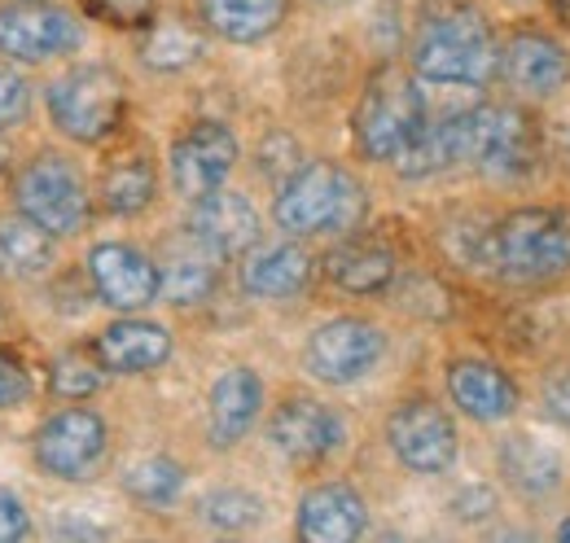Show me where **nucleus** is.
<instances>
[{"label": "nucleus", "mask_w": 570, "mask_h": 543, "mask_svg": "<svg viewBox=\"0 0 570 543\" xmlns=\"http://www.w3.org/2000/svg\"><path fill=\"white\" fill-rule=\"evenodd\" d=\"M409 70L439 88H488L500 75V40L474 0H422Z\"/></svg>", "instance_id": "1"}, {"label": "nucleus", "mask_w": 570, "mask_h": 543, "mask_svg": "<svg viewBox=\"0 0 570 543\" xmlns=\"http://www.w3.org/2000/svg\"><path fill=\"white\" fill-rule=\"evenodd\" d=\"M443 124H448L452 162L474 167L488 180H500V185L527 180L540 162V132L522 106L488 101V106L452 110L443 115Z\"/></svg>", "instance_id": "2"}, {"label": "nucleus", "mask_w": 570, "mask_h": 543, "mask_svg": "<svg viewBox=\"0 0 570 543\" xmlns=\"http://www.w3.org/2000/svg\"><path fill=\"white\" fill-rule=\"evenodd\" d=\"M368 215V189L343 162L316 158L289 171L277 189L273 219L289 237H347Z\"/></svg>", "instance_id": "3"}, {"label": "nucleus", "mask_w": 570, "mask_h": 543, "mask_svg": "<svg viewBox=\"0 0 570 543\" xmlns=\"http://www.w3.org/2000/svg\"><path fill=\"white\" fill-rule=\"evenodd\" d=\"M488 272L509 285H553L570 276V206H518L492 224Z\"/></svg>", "instance_id": "4"}, {"label": "nucleus", "mask_w": 570, "mask_h": 543, "mask_svg": "<svg viewBox=\"0 0 570 543\" xmlns=\"http://www.w3.org/2000/svg\"><path fill=\"white\" fill-rule=\"evenodd\" d=\"M426 124L430 106L422 79L413 70L386 62L368 75L356 110H352V136H356V149L368 162L395 167L417 145V136L426 132Z\"/></svg>", "instance_id": "5"}, {"label": "nucleus", "mask_w": 570, "mask_h": 543, "mask_svg": "<svg viewBox=\"0 0 570 543\" xmlns=\"http://www.w3.org/2000/svg\"><path fill=\"white\" fill-rule=\"evenodd\" d=\"M45 110L62 136H71L79 145H101L124 124L128 83L106 62H83V67L62 70L45 88Z\"/></svg>", "instance_id": "6"}, {"label": "nucleus", "mask_w": 570, "mask_h": 543, "mask_svg": "<svg viewBox=\"0 0 570 543\" xmlns=\"http://www.w3.org/2000/svg\"><path fill=\"white\" fill-rule=\"evenodd\" d=\"M13 206L36 219L40 228H49L53 237H71L83 228L92 198H88V180L67 154H36L31 162H22V171L13 176Z\"/></svg>", "instance_id": "7"}, {"label": "nucleus", "mask_w": 570, "mask_h": 543, "mask_svg": "<svg viewBox=\"0 0 570 543\" xmlns=\"http://www.w3.org/2000/svg\"><path fill=\"white\" fill-rule=\"evenodd\" d=\"M386 447L391 456L417 477H443L461 456V434L448 407L434 399H404L386 416Z\"/></svg>", "instance_id": "8"}, {"label": "nucleus", "mask_w": 570, "mask_h": 543, "mask_svg": "<svg viewBox=\"0 0 570 543\" xmlns=\"http://www.w3.org/2000/svg\"><path fill=\"white\" fill-rule=\"evenodd\" d=\"M386 359V334L364 316H334L303 346V368L325 386H356Z\"/></svg>", "instance_id": "9"}, {"label": "nucleus", "mask_w": 570, "mask_h": 543, "mask_svg": "<svg viewBox=\"0 0 570 543\" xmlns=\"http://www.w3.org/2000/svg\"><path fill=\"white\" fill-rule=\"evenodd\" d=\"M83 45V22L71 9L49 0H9L0 4V58L40 67L53 58H71Z\"/></svg>", "instance_id": "10"}, {"label": "nucleus", "mask_w": 570, "mask_h": 543, "mask_svg": "<svg viewBox=\"0 0 570 543\" xmlns=\"http://www.w3.org/2000/svg\"><path fill=\"white\" fill-rule=\"evenodd\" d=\"M106 447H110V430H106L101 412H92V407H62V412L45 416L31 438L36 465L62 482H83L106 461Z\"/></svg>", "instance_id": "11"}, {"label": "nucleus", "mask_w": 570, "mask_h": 543, "mask_svg": "<svg viewBox=\"0 0 570 543\" xmlns=\"http://www.w3.org/2000/svg\"><path fill=\"white\" fill-rule=\"evenodd\" d=\"M237 154H242V145H237L228 124H219V119L189 124V132L176 136V145L167 154L171 189L194 206L198 198H207V194L228 185V176L237 167Z\"/></svg>", "instance_id": "12"}, {"label": "nucleus", "mask_w": 570, "mask_h": 543, "mask_svg": "<svg viewBox=\"0 0 570 543\" xmlns=\"http://www.w3.org/2000/svg\"><path fill=\"white\" fill-rule=\"evenodd\" d=\"M88 285H92L101 307L132 316V312H145V307L158 303L163 276H158V264L145 255L141 246H132V241H97L88 250Z\"/></svg>", "instance_id": "13"}, {"label": "nucleus", "mask_w": 570, "mask_h": 543, "mask_svg": "<svg viewBox=\"0 0 570 543\" xmlns=\"http://www.w3.org/2000/svg\"><path fill=\"white\" fill-rule=\"evenodd\" d=\"M500 75L504 83L527 97V101H549L558 92H567L570 83V49L540 31V27H518L509 31V40L500 45Z\"/></svg>", "instance_id": "14"}, {"label": "nucleus", "mask_w": 570, "mask_h": 543, "mask_svg": "<svg viewBox=\"0 0 570 543\" xmlns=\"http://www.w3.org/2000/svg\"><path fill=\"white\" fill-rule=\"evenodd\" d=\"M268 443L282 452L285 461H294V465H316V461H330L334 452H343L347 421L330 404H321V399L289 395V399L273 407Z\"/></svg>", "instance_id": "15"}, {"label": "nucleus", "mask_w": 570, "mask_h": 543, "mask_svg": "<svg viewBox=\"0 0 570 543\" xmlns=\"http://www.w3.org/2000/svg\"><path fill=\"white\" fill-rule=\"evenodd\" d=\"M443 382H448V399L461 407L470 421H479V425H504L522 407L518 382L500 364L483 359V355H456V359H448Z\"/></svg>", "instance_id": "16"}, {"label": "nucleus", "mask_w": 570, "mask_h": 543, "mask_svg": "<svg viewBox=\"0 0 570 543\" xmlns=\"http://www.w3.org/2000/svg\"><path fill=\"white\" fill-rule=\"evenodd\" d=\"M368 531V504L352 482H316L298 495L294 535L307 543H352Z\"/></svg>", "instance_id": "17"}, {"label": "nucleus", "mask_w": 570, "mask_h": 543, "mask_svg": "<svg viewBox=\"0 0 570 543\" xmlns=\"http://www.w3.org/2000/svg\"><path fill=\"white\" fill-rule=\"evenodd\" d=\"M189 233L212 250L215 259H242L250 246H259V210L246 194L237 189H215L207 198H198L189 210Z\"/></svg>", "instance_id": "18"}, {"label": "nucleus", "mask_w": 570, "mask_h": 543, "mask_svg": "<svg viewBox=\"0 0 570 543\" xmlns=\"http://www.w3.org/2000/svg\"><path fill=\"white\" fill-rule=\"evenodd\" d=\"M259 412H264V382H259V373L246 368V364L224 368L212 382V395H207V438H212L215 452L237 447L255 430Z\"/></svg>", "instance_id": "19"}, {"label": "nucleus", "mask_w": 570, "mask_h": 543, "mask_svg": "<svg viewBox=\"0 0 570 543\" xmlns=\"http://www.w3.org/2000/svg\"><path fill=\"white\" fill-rule=\"evenodd\" d=\"M316 276L312 255L298 246V241H259L242 255V294L250 298H264V303H285V298H298Z\"/></svg>", "instance_id": "20"}, {"label": "nucleus", "mask_w": 570, "mask_h": 543, "mask_svg": "<svg viewBox=\"0 0 570 543\" xmlns=\"http://www.w3.org/2000/svg\"><path fill=\"white\" fill-rule=\"evenodd\" d=\"M171 351H176L171 329L158 325V320H141L137 312L124 316V320H115V325H106L97 334V346H92V355L101 359V368L106 373H119V377H141V373L163 368L171 359Z\"/></svg>", "instance_id": "21"}, {"label": "nucleus", "mask_w": 570, "mask_h": 543, "mask_svg": "<svg viewBox=\"0 0 570 543\" xmlns=\"http://www.w3.org/2000/svg\"><path fill=\"white\" fill-rule=\"evenodd\" d=\"M497 465H500V477H504L518 495H527V500H549V495H558L562 482H567L562 452H553V447L540 443L535 434H509V438H500Z\"/></svg>", "instance_id": "22"}, {"label": "nucleus", "mask_w": 570, "mask_h": 543, "mask_svg": "<svg viewBox=\"0 0 570 543\" xmlns=\"http://www.w3.org/2000/svg\"><path fill=\"white\" fill-rule=\"evenodd\" d=\"M325 276L343 289V294H356V298H373V294H386L400 276V264L391 255V246L382 241H360L347 237L343 246H334L325 255Z\"/></svg>", "instance_id": "23"}, {"label": "nucleus", "mask_w": 570, "mask_h": 543, "mask_svg": "<svg viewBox=\"0 0 570 543\" xmlns=\"http://www.w3.org/2000/svg\"><path fill=\"white\" fill-rule=\"evenodd\" d=\"M158 276H163L158 298H167L171 307H198V303H207L215 294L219 259H215L194 233H185V246H176V250L158 264Z\"/></svg>", "instance_id": "24"}, {"label": "nucleus", "mask_w": 570, "mask_h": 543, "mask_svg": "<svg viewBox=\"0 0 570 543\" xmlns=\"http://www.w3.org/2000/svg\"><path fill=\"white\" fill-rule=\"evenodd\" d=\"M289 0H203V27L228 45H259L285 22Z\"/></svg>", "instance_id": "25"}, {"label": "nucleus", "mask_w": 570, "mask_h": 543, "mask_svg": "<svg viewBox=\"0 0 570 543\" xmlns=\"http://www.w3.org/2000/svg\"><path fill=\"white\" fill-rule=\"evenodd\" d=\"M53 233L49 228H40L36 219H27L22 210H13V215H0V272H9V276H22V280H31V276H45V272L53 268Z\"/></svg>", "instance_id": "26"}, {"label": "nucleus", "mask_w": 570, "mask_h": 543, "mask_svg": "<svg viewBox=\"0 0 570 543\" xmlns=\"http://www.w3.org/2000/svg\"><path fill=\"white\" fill-rule=\"evenodd\" d=\"M158 198V171L145 154H128V158H115L101 176V206L119 219H132L145 215Z\"/></svg>", "instance_id": "27"}, {"label": "nucleus", "mask_w": 570, "mask_h": 543, "mask_svg": "<svg viewBox=\"0 0 570 543\" xmlns=\"http://www.w3.org/2000/svg\"><path fill=\"white\" fill-rule=\"evenodd\" d=\"M203 31L180 22V18H163V22H149L141 36V62L149 70H189L198 58H203Z\"/></svg>", "instance_id": "28"}, {"label": "nucleus", "mask_w": 570, "mask_h": 543, "mask_svg": "<svg viewBox=\"0 0 570 543\" xmlns=\"http://www.w3.org/2000/svg\"><path fill=\"white\" fill-rule=\"evenodd\" d=\"M124 491L145 504V509H167L180 500L185 491V465L171 461V456H145L137 465H128L124 474Z\"/></svg>", "instance_id": "29"}, {"label": "nucleus", "mask_w": 570, "mask_h": 543, "mask_svg": "<svg viewBox=\"0 0 570 543\" xmlns=\"http://www.w3.org/2000/svg\"><path fill=\"white\" fill-rule=\"evenodd\" d=\"M264 513H268L264 500L255 491H246V486H219V491L198 500V517L212 531H224V535H242V531L259 526Z\"/></svg>", "instance_id": "30"}, {"label": "nucleus", "mask_w": 570, "mask_h": 543, "mask_svg": "<svg viewBox=\"0 0 570 543\" xmlns=\"http://www.w3.org/2000/svg\"><path fill=\"white\" fill-rule=\"evenodd\" d=\"M106 382V368L97 355H83V351H62L53 364H49V391L58 399H71V404H83L101 391Z\"/></svg>", "instance_id": "31"}, {"label": "nucleus", "mask_w": 570, "mask_h": 543, "mask_svg": "<svg viewBox=\"0 0 570 543\" xmlns=\"http://www.w3.org/2000/svg\"><path fill=\"white\" fill-rule=\"evenodd\" d=\"M31 110V83L13 67H0V128L22 124Z\"/></svg>", "instance_id": "32"}, {"label": "nucleus", "mask_w": 570, "mask_h": 543, "mask_svg": "<svg viewBox=\"0 0 570 543\" xmlns=\"http://www.w3.org/2000/svg\"><path fill=\"white\" fill-rule=\"evenodd\" d=\"M540 407L549 421H558L562 430H570V364L549 368L540 382Z\"/></svg>", "instance_id": "33"}, {"label": "nucleus", "mask_w": 570, "mask_h": 543, "mask_svg": "<svg viewBox=\"0 0 570 543\" xmlns=\"http://www.w3.org/2000/svg\"><path fill=\"white\" fill-rule=\"evenodd\" d=\"M31 391H36V386H31L27 364L0 351V407H22L31 399Z\"/></svg>", "instance_id": "34"}, {"label": "nucleus", "mask_w": 570, "mask_h": 543, "mask_svg": "<svg viewBox=\"0 0 570 543\" xmlns=\"http://www.w3.org/2000/svg\"><path fill=\"white\" fill-rule=\"evenodd\" d=\"M31 535V513L22 504V495H13L9 486H0V543L27 540Z\"/></svg>", "instance_id": "35"}, {"label": "nucleus", "mask_w": 570, "mask_h": 543, "mask_svg": "<svg viewBox=\"0 0 570 543\" xmlns=\"http://www.w3.org/2000/svg\"><path fill=\"white\" fill-rule=\"evenodd\" d=\"M452 513H456L461 522L492 517V513H497V491H492V486H465V491L452 500Z\"/></svg>", "instance_id": "36"}, {"label": "nucleus", "mask_w": 570, "mask_h": 543, "mask_svg": "<svg viewBox=\"0 0 570 543\" xmlns=\"http://www.w3.org/2000/svg\"><path fill=\"white\" fill-rule=\"evenodd\" d=\"M549 9H553V18L570 31V0H549Z\"/></svg>", "instance_id": "37"}, {"label": "nucleus", "mask_w": 570, "mask_h": 543, "mask_svg": "<svg viewBox=\"0 0 570 543\" xmlns=\"http://www.w3.org/2000/svg\"><path fill=\"white\" fill-rule=\"evenodd\" d=\"M4 167H9V136L0 132V171H4Z\"/></svg>", "instance_id": "38"}, {"label": "nucleus", "mask_w": 570, "mask_h": 543, "mask_svg": "<svg viewBox=\"0 0 570 543\" xmlns=\"http://www.w3.org/2000/svg\"><path fill=\"white\" fill-rule=\"evenodd\" d=\"M558 540H567V543H570V517L562 522V526H558Z\"/></svg>", "instance_id": "39"}, {"label": "nucleus", "mask_w": 570, "mask_h": 543, "mask_svg": "<svg viewBox=\"0 0 570 543\" xmlns=\"http://www.w3.org/2000/svg\"><path fill=\"white\" fill-rule=\"evenodd\" d=\"M0 329H4V307H0Z\"/></svg>", "instance_id": "40"}]
</instances>
